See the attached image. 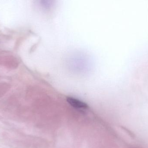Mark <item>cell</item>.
<instances>
[{"mask_svg":"<svg viewBox=\"0 0 148 148\" xmlns=\"http://www.w3.org/2000/svg\"><path fill=\"white\" fill-rule=\"evenodd\" d=\"M67 101L71 106L76 108L84 109L88 107L86 103L73 97H68Z\"/></svg>","mask_w":148,"mask_h":148,"instance_id":"obj_2","label":"cell"},{"mask_svg":"<svg viewBox=\"0 0 148 148\" xmlns=\"http://www.w3.org/2000/svg\"><path fill=\"white\" fill-rule=\"evenodd\" d=\"M41 10L47 16H50L54 13L57 7V0H38Z\"/></svg>","mask_w":148,"mask_h":148,"instance_id":"obj_1","label":"cell"}]
</instances>
